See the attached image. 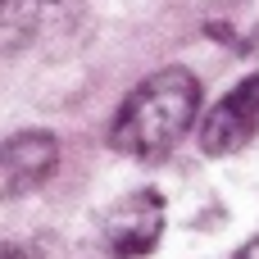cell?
Returning <instances> with one entry per match:
<instances>
[{
    "instance_id": "cell-1",
    "label": "cell",
    "mask_w": 259,
    "mask_h": 259,
    "mask_svg": "<svg viewBox=\"0 0 259 259\" xmlns=\"http://www.w3.org/2000/svg\"><path fill=\"white\" fill-rule=\"evenodd\" d=\"M196 114H200L196 73L182 64L159 68L123 96V105L109 123V146L127 159H164L187 137Z\"/></svg>"
},
{
    "instance_id": "cell-6",
    "label": "cell",
    "mask_w": 259,
    "mask_h": 259,
    "mask_svg": "<svg viewBox=\"0 0 259 259\" xmlns=\"http://www.w3.org/2000/svg\"><path fill=\"white\" fill-rule=\"evenodd\" d=\"M232 259H259V232H255V237H250V241H246V246H241Z\"/></svg>"
},
{
    "instance_id": "cell-7",
    "label": "cell",
    "mask_w": 259,
    "mask_h": 259,
    "mask_svg": "<svg viewBox=\"0 0 259 259\" xmlns=\"http://www.w3.org/2000/svg\"><path fill=\"white\" fill-rule=\"evenodd\" d=\"M0 259H23V255H18L14 246H0Z\"/></svg>"
},
{
    "instance_id": "cell-4",
    "label": "cell",
    "mask_w": 259,
    "mask_h": 259,
    "mask_svg": "<svg viewBox=\"0 0 259 259\" xmlns=\"http://www.w3.org/2000/svg\"><path fill=\"white\" fill-rule=\"evenodd\" d=\"M59 164V141L50 132H14L0 141V200L36 191Z\"/></svg>"
},
{
    "instance_id": "cell-3",
    "label": "cell",
    "mask_w": 259,
    "mask_h": 259,
    "mask_svg": "<svg viewBox=\"0 0 259 259\" xmlns=\"http://www.w3.org/2000/svg\"><path fill=\"white\" fill-rule=\"evenodd\" d=\"M164 237V196L159 191H132L105 214V246L114 259H146Z\"/></svg>"
},
{
    "instance_id": "cell-2",
    "label": "cell",
    "mask_w": 259,
    "mask_h": 259,
    "mask_svg": "<svg viewBox=\"0 0 259 259\" xmlns=\"http://www.w3.org/2000/svg\"><path fill=\"white\" fill-rule=\"evenodd\" d=\"M255 137H259V73H250L200 118V150L223 159V155L246 150Z\"/></svg>"
},
{
    "instance_id": "cell-5",
    "label": "cell",
    "mask_w": 259,
    "mask_h": 259,
    "mask_svg": "<svg viewBox=\"0 0 259 259\" xmlns=\"http://www.w3.org/2000/svg\"><path fill=\"white\" fill-rule=\"evenodd\" d=\"M77 0H0V55H18L55 23L73 18Z\"/></svg>"
}]
</instances>
